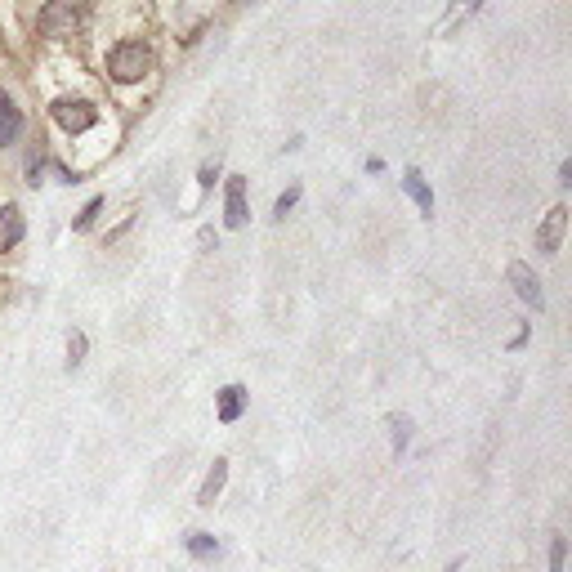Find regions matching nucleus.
I'll return each instance as SVG.
<instances>
[{
    "mask_svg": "<svg viewBox=\"0 0 572 572\" xmlns=\"http://www.w3.org/2000/svg\"><path fill=\"white\" fill-rule=\"evenodd\" d=\"M300 197H304L300 184H291L286 193H278V202H273V219H286V215H291L295 206H300Z\"/></svg>",
    "mask_w": 572,
    "mask_h": 572,
    "instance_id": "dca6fc26",
    "label": "nucleus"
},
{
    "mask_svg": "<svg viewBox=\"0 0 572 572\" xmlns=\"http://www.w3.org/2000/svg\"><path fill=\"white\" fill-rule=\"evenodd\" d=\"M559 184H564V188L572 184V161H564V166H559Z\"/></svg>",
    "mask_w": 572,
    "mask_h": 572,
    "instance_id": "412c9836",
    "label": "nucleus"
},
{
    "mask_svg": "<svg viewBox=\"0 0 572 572\" xmlns=\"http://www.w3.org/2000/svg\"><path fill=\"white\" fill-rule=\"evenodd\" d=\"M246 407H251V389H246V385H224V389L215 394V416H219L224 425H237V421H242Z\"/></svg>",
    "mask_w": 572,
    "mask_h": 572,
    "instance_id": "6e6552de",
    "label": "nucleus"
},
{
    "mask_svg": "<svg viewBox=\"0 0 572 572\" xmlns=\"http://www.w3.org/2000/svg\"><path fill=\"white\" fill-rule=\"evenodd\" d=\"M251 224V206H246V179L242 175H228L224 179V228H246Z\"/></svg>",
    "mask_w": 572,
    "mask_h": 572,
    "instance_id": "39448f33",
    "label": "nucleus"
},
{
    "mask_svg": "<svg viewBox=\"0 0 572 572\" xmlns=\"http://www.w3.org/2000/svg\"><path fill=\"white\" fill-rule=\"evenodd\" d=\"M403 193L412 197V202H416V211H421L425 219L434 215V188L425 184V175H421V170H416V166H407V170H403Z\"/></svg>",
    "mask_w": 572,
    "mask_h": 572,
    "instance_id": "9d476101",
    "label": "nucleus"
},
{
    "mask_svg": "<svg viewBox=\"0 0 572 572\" xmlns=\"http://www.w3.org/2000/svg\"><path fill=\"white\" fill-rule=\"evenodd\" d=\"M564 233H568V206H550V215L537 224V251L541 255H559L564 251Z\"/></svg>",
    "mask_w": 572,
    "mask_h": 572,
    "instance_id": "423d86ee",
    "label": "nucleus"
},
{
    "mask_svg": "<svg viewBox=\"0 0 572 572\" xmlns=\"http://www.w3.org/2000/svg\"><path fill=\"white\" fill-rule=\"evenodd\" d=\"M184 550H188L193 559H202V564H206V559L219 555V541L211 537V532H188V537H184Z\"/></svg>",
    "mask_w": 572,
    "mask_h": 572,
    "instance_id": "ddd939ff",
    "label": "nucleus"
},
{
    "mask_svg": "<svg viewBox=\"0 0 572 572\" xmlns=\"http://www.w3.org/2000/svg\"><path fill=\"white\" fill-rule=\"evenodd\" d=\"M108 211V197H90V202L81 206V215L72 219V233H90L94 224H99V215Z\"/></svg>",
    "mask_w": 572,
    "mask_h": 572,
    "instance_id": "4468645a",
    "label": "nucleus"
},
{
    "mask_svg": "<svg viewBox=\"0 0 572 572\" xmlns=\"http://www.w3.org/2000/svg\"><path fill=\"white\" fill-rule=\"evenodd\" d=\"M103 76H108V85H117V90H139V85H148L152 76H157V50H152L148 36H121V41H112L108 50H103Z\"/></svg>",
    "mask_w": 572,
    "mask_h": 572,
    "instance_id": "f257e3e1",
    "label": "nucleus"
},
{
    "mask_svg": "<svg viewBox=\"0 0 572 572\" xmlns=\"http://www.w3.org/2000/svg\"><path fill=\"white\" fill-rule=\"evenodd\" d=\"M50 121L68 143H85L103 130V103L90 94H54L50 99Z\"/></svg>",
    "mask_w": 572,
    "mask_h": 572,
    "instance_id": "f03ea898",
    "label": "nucleus"
},
{
    "mask_svg": "<svg viewBox=\"0 0 572 572\" xmlns=\"http://www.w3.org/2000/svg\"><path fill=\"white\" fill-rule=\"evenodd\" d=\"M219 175H224L219 157H215V161H202V170H197V188H202V193H211V188L219 184Z\"/></svg>",
    "mask_w": 572,
    "mask_h": 572,
    "instance_id": "f3484780",
    "label": "nucleus"
},
{
    "mask_svg": "<svg viewBox=\"0 0 572 572\" xmlns=\"http://www.w3.org/2000/svg\"><path fill=\"white\" fill-rule=\"evenodd\" d=\"M412 434H416V425H412V416H389V443H394V456H407V443H412Z\"/></svg>",
    "mask_w": 572,
    "mask_h": 572,
    "instance_id": "f8f14e48",
    "label": "nucleus"
},
{
    "mask_svg": "<svg viewBox=\"0 0 572 572\" xmlns=\"http://www.w3.org/2000/svg\"><path fill=\"white\" fill-rule=\"evenodd\" d=\"M215 242H219V233H215V228H202V233H197V246H202V251H211Z\"/></svg>",
    "mask_w": 572,
    "mask_h": 572,
    "instance_id": "aec40b11",
    "label": "nucleus"
},
{
    "mask_svg": "<svg viewBox=\"0 0 572 572\" xmlns=\"http://www.w3.org/2000/svg\"><path fill=\"white\" fill-rule=\"evenodd\" d=\"M224 483H228V461L219 456L211 470H206L202 488H197V505H215V501H219V492H224Z\"/></svg>",
    "mask_w": 572,
    "mask_h": 572,
    "instance_id": "9b49d317",
    "label": "nucleus"
},
{
    "mask_svg": "<svg viewBox=\"0 0 572 572\" xmlns=\"http://www.w3.org/2000/svg\"><path fill=\"white\" fill-rule=\"evenodd\" d=\"M510 286H514V295H519L523 304H528V309H546V291H541V278L537 273H532V264H523V260H510Z\"/></svg>",
    "mask_w": 572,
    "mask_h": 572,
    "instance_id": "20e7f679",
    "label": "nucleus"
},
{
    "mask_svg": "<svg viewBox=\"0 0 572 572\" xmlns=\"http://www.w3.org/2000/svg\"><path fill=\"white\" fill-rule=\"evenodd\" d=\"M23 237H27V219H23V211H18L14 202H5V206H0V255L18 251V246H23Z\"/></svg>",
    "mask_w": 572,
    "mask_h": 572,
    "instance_id": "1a4fd4ad",
    "label": "nucleus"
},
{
    "mask_svg": "<svg viewBox=\"0 0 572 572\" xmlns=\"http://www.w3.org/2000/svg\"><path fill=\"white\" fill-rule=\"evenodd\" d=\"M85 349H90L85 331H81V327H72V331H68V371H76V367L85 362Z\"/></svg>",
    "mask_w": 572,
    "mask_h": 572,
    "instance_id": "2eb2a0df",
    "label": "nucleus"
},
{
    "mask_svg": "<svg viewBox=\"0 0 572 572\" xmlns=\"http://www.w3.org/2000/svg\"><path fill=\"white\" fill-rule=\"evenodd\" d=\"M564 564H568V537H550V572H564Z\"/></svg>",
    "mask_w": 572,
    "mask_h": 572,
    "instance_id": "a211bd4d",
    "label": "nucleus"
},
{
    "mask_svg": "<svg viewBox=\"0 0 572 572\" xmlns=\"http://www.w3.org/2000/svg\"><path fill=\"white\" fill-rule=\"evenodd\" d=\"M85 18H90V0H45L36 9V32L45 41H68L85 27Z\"/></svg>",
    "mask_w": 572,
    "mask_h": 572,
    "instance_id": "7ed1b4c3",
    "label": "nucleus"
},
{
    "mask_svg": "<svg viewBox=\"0 0 572 572\" xmlns=\"http://www.w3.org/2000/svg\"><path fill=\"white\" fill-rule=\"evenodd\" d=\"M45 166H50V157H45V152H41V157H32V161H27V184H45Z\"/></svg>",
    "mask_w": 572,
    "mask_h": 572,
    "instance_id": "6ab92c4d",
    "label": "nucleus"
},
{
    "mask_svg": "<svg viewBox=\"0 0 572 572\" xmlns=\"http://www.w3.org/2000/svg\"><path fill=\"white\" fill-rule=\"evenodd\" d=\"M23 130H27V117H23V108L14 103V94L0 85V148H14L18 139H23Z\"/></svg>",
    "mask_w": 572,
    "mask_h": 572,
    "instance_id": "0eeeda50",
    "label": "nucleus"
}]
</instances>
